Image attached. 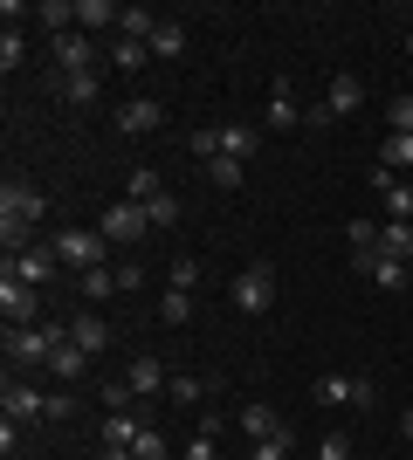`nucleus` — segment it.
<instances>
[{
	"instance_id": "1",
	"label": "nucleus",
	"mask_w": 413,
	"mask_h": 460,
	"mask_svg": "<svg viewBox=\"0 0 413 460\" xmlns=\"http://www.w3.org/2000/svg\"><path fill=\"white\" fill-rule=\"evenodd\" d=\"M62 337H69V323H28V330H7V365H21V371L49 365Z\"/></svg>"
},
{
	"instance_id": "2",
	"label": "nucleus",
	"mask_w": 413,
	"mask_h": 460,
	"mask_svg": "<svg viewBox=\"0 0 413 460\" xmlns=\"http://www.w3.org/2000/svg\"><path fill=\"white\" fill-rule=\"evenodd\" d=\"M41 213H49V192L35 179H7L0 186V220L7 227H41Z\"/></svg>"
},
{
	"instance_id": "3",
	"label": "nucleus",
	"mask_w": 413,
	"mask_h": 460,
	"mask_svg": "<svg viewBox=\"0 0 413 460\" xmlns=\"http://www.w3.org/2000/svg\"><path fill=\"white\" fill-rule=\"evenodd\" d=\"M49 248L62 254V269H76V275H83V269H103V248H111V241H103L97 227H62Z\"/></svg>"
},
{
	"instance_id": "4",
	"label": "nucleus",
	"mask_w": 413,
	"mask_h": 460,
	"mask_svg": "<svg viewBox=\"0 0 413 460\" xmlns=\"http://www.w3.org/2000/svg\"><path fill=\"white\" fill-rule=\"evenodd\" d=\"M228 296H235V309H241V316H262V309L275 303V269H269V261H256V269H241Z\"/></svg>"
},
{
	"instance_id": "5",
	"label": "nucleus",
	"mask_w": 413,
	"mask_h": 460,
	"mask_svg": "<svg viewBox=\"0 0 413 460\" xmlns=\"http://www.w3.org/2000/svg\"><path fill=\"white\" fill-rule=\"evenodd\" d=\"M97 234H103V241H145L152 220H145V207H131V199H111L103 220H97Z\"/></svg>"
},
{
	"instance_id": "6",
	"label": "nucleus",
	"mask_w": 413,
	"mask_h": 460,
	"mask_svg": "<svg viewBox=\"0 0 413 460\" xmlns=\"http://www.w3.org/2000/svg\"><path fill=\"white\" fill-rule=\"evenodd\" d=\"M317 399L324 405H373V378H358V371H324V378H317Z\"/></svg>"
},
{
	"instance_id": "7",
	"label": "nucleus",
	"mask_w": 413,
	"mask_h": 460,
	"mask_svg": "<svg viewBox=\"0 0 413 460\" xmlns=\"http://www.w3.org/2000/svg\"><path fill=\"white\" fill-rule=\"evenodd\" d=\"M35 309H41L35 288L14 282V275H0V316H7V330H28V323H35Z\"/></svg>"
},
{
	"instance_id": "8",
	"label": "nucleus",
	"mask_w": 413,
	"mask_h": 460,
	"mask_svg": "<svg viewBox=\"0 0 413 460\" xmlns=\"http://www.w3.org/2000/svg\"><path fill=\"white\" fill-rule=\"evenodd\" d=\"M158 124H166V103H158V96H124L118 103V131L124 137H145V131H158Z\"/></svg>"
},
{
	"instance_id": "9",
	"label": "nucleus",
	"mask_w": 413,
	"mask_h": 460,
	"mask_svg": "<svg viewBox=\"0 0 413 460\" xmlns=\"http://www.w3.org/2000/svg\"><path fill=\"white\" fill-rule=\"evenodd\" d=\"M56 269H62V254H56V248H41V241H35L28 254H7V275H14V282H28V288H41Z\"/></svg>"
},
{
	"instance_id": "10",
	"label": "nucleus",
	"mask_w": 413,
	"mask_h": 460,
	"mask_svg": "<svg viewBox=\"0 0 413 460\" xmlns=\"http://www.w3.org/2000/svg\"><path fill=\"white\" fill-rule=\"evenodd\" d=\"M124 385H131V392H138V399H152V392H166V385H173V371H166V365H158V358H152V350H138V358H131V365H124Z\"/></svg>"
},
{
	"instance_id": "11",
	"label": "nucleus",
	"mask_w": 413,
	"mask_h": 460,
	"mask_svg": "<svg viewBox=\"0 0 413 460\" xmlns=\"http://www.w3.org/2000/svg\"><path fill=\"white\" fill-rule=\"evenodd\" d=\"M373 192L386 199V220H413V186H407L400 172H386V165H379V172H373Z\"/></svg>"
},
{
	"instance_id": "12",
	"label": "nucleus",
	"mask_w": 413,
	"mask_h": 460,
	"mask_svg": "<svg viewBox=\"0 0 413 460\" xmlns=\"http://www.w3.org/2000/svg\"><path fill=\"white\" fill-rule=\"evenodd\" d=\"M69 344H76L83 358H97V350L111 344V323H103L97 309H83V316H69Z\"/></svg>"
},
{
	"instance_id": "13",
	"label": "nucleus",
	"mask_w": 413,
	"mask_h": 460,
	"mask_svg": "<svg viewBox=\"0 0 413 460\" xmlns=\"http://www.w3.org/2000/svg\"><path fill=\"white\" fill-rule=\"evenodd\" d=\"M56 62H62V76H76V69H97V49H90V35H83V28L56 35Z\"/></svg>"
},
{
	"instance_id": "14",
	"label": "nucleus",
	"mask_w": 413,
	"mask_h": 460,
	"mask_svg": "<svg viewBox=\"0 0 413 460\" xmlns=\"http://www.w3.org/2000/svg\"><path fill=\"white\" fill-rule=\"evenodd\" d=\"M241 426H248V440H290V420L275 405H241Z\"/></svg>"
},
{
	"instance_id": "15",
	"label": "nucleus",
	"mask_w": 413,
	"mask_h": 460,
	"mask_svg": "<svg viewBox=\"0 0 413 460\" xmlns=\"http://www.w3.org/2000/svg\"><path fill=\"white\" fill-rule=\"evenodd\" d=\"M296 124H303L296 90H290V76H275V90H269V131H296Z\"/></svg>"
},
{
	"instance_id": "16",
	"label": "nucleus",
	"mask_w": 413,
	"mask_h": 460,
	"mask_svg": "<svg viewBox=\"0 0 413 460\" xmlns=\"http://www.w3.org/2000/svg\"><path fill=\"white\" fill-rule=\"evenodd\" d=\"M256 152H262V131H248V124H220V158H235V165H248Z\"/></svg>"
},
{
	"instance_id": "17",
	"label": "nucleus",
	"mask_w": 413,
	"mask_h": 460,
	"mask_svg": "<svg viewBox=\"0 0 413 460\" xmlns=\"http://www.w3.org/2000/svg\"><path fill=\"white\" fill-rule=\"evenodd\" d=\"M97 96H103V76H97V69H76V76H62V103H69V111H90Z\"/></svg>"
},
{
	"instance_id": "18",
	"label": "nucleus",
	"mask_w": 413,
	"mask_h": 460,
	"mask_svg": "<svg viewBox=\"0 0 413 460\" xmlns=\"http://www.w3.org/2000/svg\"><path fill=\"white\" fill-rule=\"evenodd\" d=\"M138 433H145V412H103V447H138Z\"/></svg>"
},
{
	"instance_id": "19",
	"label": "nucleus",
	"mask_w": 413,
	"mask_h": 460,
	"mask_svg": "<svg viewBox=\"0 0 413 460\" xmlns=\"http://www.w3.org/2000/svg\"><path fill=\"white\" fill-rule=\"evenodd\" d=\"M379 254L413 261V220H379Z\"/></svg>"
},
{
	"instance_id": "20",
	"label": "nucleus",
	"mask_w": 413,
	"mask_h": 460,
	"mask_svg": "<svg viewBox=\"0 0 413 460\" xmlns=\"http://www.w3.org/2000/svg\"><path fill=\"white\" fill-rule=\"evenodd\" d=\"M358 103H365V83H358V76H331V96H324V111H331V117H352Z\"/></svg>"
},
{
	"instance_id": "21",
	"label": "nucleus",
	"mask_w": 413,
	"mask_h": 460,
	"mask_svg": "<svg viewBox=\"0 0 413 460\" xmlns=\"http://www.w3.org/2000/svg\"><path fill=\"white\" fill-rule=\"evenodd\" d=\"M158 192H166V179H158V172H152V165H138V172H131V179H124V199H131V207H152Z\"/></svg>"
},
{
	"instance_id": "22",
	"label": "nucleus",
	"mask_w": 413,
	"mask_h": 460,
	"mask_svg": "<svg viewBox=\"0 0 413 460\" xmlns=\"http://www.w3.org/2000/svg\"><path fill=\"white\" fill-rule=\"evenodd\" d=\"M379 165H386V172H407V165H413V131H386V145H379Z\"/></svg>"
},
{
	"instance_id": "23",
	"label": "nucleus",
	"mask_w": 413,
	"mask_h": 460,
	"mask_svg": "<svg viewBox=\"0 0 413 460\" xmlns=\"http://www.w3.org/2000/svg\"><path fill=\"white\" fill-rule=\"evenodd\" d=\"M35 412H49V399L35 385H7V420H35Z\"/></svg>"
},
{
	"instance_id": "24",
	"label": "nucleus",
	"mask_w": 413,
	"mask_h": 460,
	"mask_svg": "<svg viewBox=\"0 0 413 460\" xmlns=\"http://www.w3.org/2000/svg\"><path fill=\"white\" fill-rule=\"evenodd\" d=\"M111 21H124V7H111V0H76V28L90 35V28H111Z\"/></svg>"
},
{
	"instance_id": "25",
	"label": "nucleus",
	"mask_w": 413,
	"mask_h": 460,
	"mask_svg": "<svg viewBox=\"0 0 413 460\" xmlns=\"http://www.w3.org/2000/svg\"><path fill=\"white\" fill-rule=\"evenodd\" d=\"M83 365H90V358H83V350L69 344V337H62V344H56V358H49V371H56L62 385H76V378H83Z\"/></svg>"
},
{
	"instance_id": "26",
	"label": "nucleus",
	"mask_w": 413,
	"mask_h": 460,
	"mask_svg": "<svg viewBox=\"0 0 413 460\" xmlns=\"http://www.w3.org/2000/svg\"><path fill=\"white\" fill-rule=\"evenodd\" d=\"M111 62H118L124 76H138V69L152 62V49H145V41H131V35H118V49H111Z\"/></svg>"
},
{
	"instance_id": "27",
	"label": "nucleus",
	"mask_w": 413,
	"mask_h": 460,
	"mask_svg": "<svg viewBox=\"0 0 413 460\" xmlns=\"http://www.w3.org/2000/svg\"><path fill=\"white\" fill-rule=\"evenodd\" d=\"M76 288L90 296V303H103V296H118V269H83Z\"/></svg>"
},
{
	"instance_id": "28",
	"label": "nucleus",
	"mask_w": 413,
	"mask_h": 460,
	"mask_svg": "<svg viewBox=\"0 0 413 460\" xmlns=\"http://www.w3.org/2000/svg\"><path fill=\"white\" fill-rule=\"evenodd\" d=\"M166 399H173V405H200V399H207V385H200L193 371H173V385H166Z\"/></svg>"
},
{
	"instance_id": "29",
	"label": "nucleus",
	"mask_w": 413,
	"mask_h": 460,
	"mask_svg": "<svg viewBox=\"0 0 413 460\" xmlns=\"http://www.w3.org/2000/svg\"><path fill=\"white\" fill-rule=\"evenodd\" d=\"M118 28H124L131 41H152V35H158V14H152V7H124V21H118Z\"/></svg>"
},
{
	"instance_id": "30",
	"label": "nucleus",
	"mask_w": 413,
	"mask_h": 460,
	"mask_svg": "<svg viewBox=\"0 0 413 460\" xmlns=\"http://www.w3.org/2000/svg\"><path fill=\"white\" fill-rule=\"evenodd\" d=\"M373 282H379V288H407V282H413V261H393V254H379Z\"/></svg>"
},
{
	"instance_id": "31",
	"label": "nucleus",
	"mask_w": 413,
	"mask_h": 460,
	"mask_svg": "<svg viewBox=\"0 0 413 460\" xmlns=\"http://www.w3.org/2000/svg\"><path fill=\"white\" fill-rule=\"evenodd\" d=\"M145 49H152V56H179V49H186V28H179V21H158V35L145 41Z\"/></svg>"
},
{
	"instance_id": "32",
	"label": "nucleus",
	"mask_w": 413,
	"mask_h": 460,
	"mask_svg": "<svg viewBox=\"0 0 413 460\" xmlns=\"http://www.w3.org/2000/svg\"><path fill=\"white\" fill-rule=\"evenodd\" d=\"M21 62H28V41H21V28H7V35H0V69L14 76Z\"/></svg>"
},
{
	"instance_id": "33",
	"label": "nucleus",
	"mask_w": 413,
	"mask_h": 460,
	"mask_svg": "<svg viewBox=\"0 0 413 460\" xmlns=\"http://www.w3.org/2000/svg\"><path fill=\"white\" fill-rule=\"evenodd\" d=\"M145 220H152V234H166V227L179 220V199H173V192H158L152 207H145Z\"/></svg>"
},
{
	"instance_id": "34",
	"label": "nucleus",
	"mask_w": 413,
	"mask_h": 460,
	"mask_svg": "<svg viewBox=\"0 0 413 460\" xmlns=\"http://www.w3.org/2000/svg\"><path fill=\"white\" fill-rule=\"evenodd\" d=\"M131 454H138V460H166V454H173V447H166V433H158V426H145Z\"/></svg>"
},
{
	"instance_id": "35",
	"label": "nucleus",
	"mask_w": 413,
	"mask_h": 460,
	"mask_svg": "<svg viewBox=\"0 0 413 460\" xmlns=\"http://www.w3.org/2000/svg\"><path fill=\"white\" fill-rule=\"evenodd\" d=\"M186 145H193V158H220V124H207V131H186Z\"/></svg>"
},
{
	"instance_id": "36",
	"label": "nucleus",
	"mask_w": 413,
	"mask_h": 460,
	"mask_svg": "<svg viewBox=\"0 0 413 460\" xmlns=\"http://www.w3.org/2000/svg\"><path fill=\"white\" fill-rule=\"evenodd\" d=\"M158 316H166V323H186V316H193V296H186V288H173V296L158 303Z\"/></svg>"
},
{
	"instance_id": "37",
	"label": "nucleus",
	"mask_w": 413,
	"mask_h": 460,
	"mask_svg": "<svg viewBox=\"0 0 413 460\" xmlns=\"http://www.w3.org/2000/svg\"><path fill=\"white\" fill-rule=\"evenodd\" d=\"M103 405H111V412H131V405H138V392H131L124 378H111V385H103Z\"/></svg>"
},
{
	"instance_id": "38",
	"label": "nucleus",
	"mask_w": 413,
	"mask_h": 460,
	"mask_svg": "<svg viewBox=\"0 0 413 460\" xmlns=\"http://www.w3.org/2000/svg\"><path fill=\"white\" fill-rule=\"evenodd\" d=\"M207 179H214V186H241V165L235 158H207Z\"/></svg>"
},
{
	"instance_id": "39",
	"label": "nucleus",
	"mask_w": 413,
	"mask_h": 460,
	"mask_svg": "<svg viewBox=\"0 0 413 460\" xmlns=\"http://www.w3.org/2000/svg\"><path fill=\"white\" fill-rule=\"evenodd\" d=\"M345 241H352V248H379V220H352Z\"/></svg>"
},
{
	"instance_id": "40",
	"label": "nucleus",
	"mask_w": 413,
	"mask_h": 460,
	"mask_svg": "<svg viewBox=\"0 0 413 460\" xmlns=\"http://www.w3.org/2000/svg\"><path fill=\"white\" fill-rule=\"evenodd\" d=\"M193 282H200V261H193V254H179V261H173V288L193 296Z\"/></svg>"
},
{
	"instance_id": "41",
	"label": "nucleus",
	"mask_w": 413,
	"mask_h": 460,
	"mask_svg": "<svg viewBox=\"0 0 413 460\" xmlns=\"http://www.w3.org/2000/svg\"><path fill=\"white\" fill-rule=\"evenodd\" d=\"M386 124H393V131H413V96H407V90L393 96V111H386Z\"/></svg>"
},
{
	"instance_id": "42",
	"label": "nucleus",
	"mask_w": 413,
	"mask_h": 460,
	"mask_svg": "<svg viewBox=\"0 0 413 460\" xmlns=\"http://www.w3.org/2000/svg\"><path fill=\"white\" fill-rule=\"evenodd\" d=\"M317 460H352V447H345V433H324V440H317Z\"/></svg>"
},
{
	"instance_id": "43",
	"label": "nucleus",
	"mask_w": 413,
	"mask_h": 460,
	"mask_svg": "<svg viewBox=\"0 0 413 460\" xmlns=\"http://www.w3.org/2000/svg\"><path fill=\"white\" fill-rule=\"evenodd\" d=\"M138 282H145V269H138V261H118V296H131Z\"/></svg>"
},
{
	"instance_id": "44",
	"label": "nucleus",
	"mask_w": 413,
	"mask_h": 460,
	"mask_svg": "<svg viewBox=\"0 0 413 460\" xmlns=\"http://www.w3.org/2000/svg\"><path fill=\"white\" fill-rule=\"evenodd\" d=\"M256 460H290V440H256Z\"/></svg>"
},
{
	"instance_id": "45",
	"label": "nucleus",
	"mask_w": 413,
	"mask_h": 460,
	"mask_svg": "<svg viewBox=\"0 0 413 460\" xmlns=\"http://www.w3.org/2000/svg\"><path fill=\"white\" fill-rule=\"evenodd\" d=\"M186 460H214V440H207V433H200V440L186 447Z\"/></svg>"
},
{
	"instance_id": "46",
	"label": "nucleus",
	"mask_w": 413,
	"mask_h": 460,
	"mask_svg": "<svg viewBox=\"0 0 413 460\" xmlns=\"http://www.w3.org/2000/svg\"><path fill=\"white\" fill-rule=\"evenodd\" d=\"M400 440H413V405H407V412H400Z\"/></svg>"
},
{
	"instance_id": "47",
	"label": "nucleus",
	"mask_w": 413,
	"mask_h": 460,
	"mask_svg": "<svg viewBox=\"0 0 413 460\" xmlns=\"http://www.w3.org/2000/svg\"><path fill=\"white\" fill-rule=\"evenodd\" d=\"M407 21H413V7H407Z\"/></svg>"
},
{
	"instance_id": "48",
	"label": "nucleus",
	"mask_w": 413,
	"mask_h": 460,
	"mask_svg": "<svg viewBox=\"0 0 413 460\" xmlns=\"http://www.w3.org/2000/svg\"><path fill=\"white\" fill-rule=\"evenodd\" d=\"M407 49H413V35H407Z\"/></svg>"
}]
</instances>
